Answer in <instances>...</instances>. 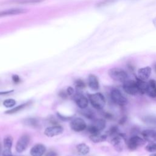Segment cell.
Segmentation results:
<instances>
[{"label": "cell", "mask_w": 156, "mask_h": 156, "mask_svg": "<svg viewBox=\"0 0 156 156\" xmlns=\"http://www.w3.org/2000/svg\"><path fill=\"white\" fill-rule=\"evenodd\" d=\"M104 116L105 117V119H112L113 118V115L108 112H105L104 113Z\"/></svg>", "instance_id": "obj_36"}, {"label": "cell", "mask_w": 156, "mask_h": 156, "mask_svg": "<svg viewBox=\"0 0 156 156\" xmlns=\"http://www.w3.org/2000/svg\"><path fill=\"white\" fill-rule=\"evenodd\" d=\"M24 124L32 127H38L39 126L38 120L34 118H30L25 119Z\"/></svg>", "instance_id": "obj_25"}, {"label": "cell", "mask_w": 156, "mask_h": 156, "mask_svg": "<svg viewBox=\"0 0 156 156\" xmlns=\"http://www.w3.org/2000/svg\"><path fill=\"white\" fill-rule=\"evenodd\" d=\"M119 133V132L118 127L116 126H113L107 132V136H110L111 137H113V136H115L116 135L118 134Z\"/></svg>", "instance_id": "obj_28"}, {"label": "cell", "mask_w": 156, "mask_h": 156, "mask_svg": "<svg viewBox=\"0 0 156 156\" xmlns=\"http://www.w3.org/2000/svg\"><path fill=\"white\" fill-rule=\"evenodd\" d=\"M63 127L60 125H54L46 127L44 130V134L48 137H54L61 135L63 132Z\"/></svg>", "instance_id": "obj_11"}, {"label": "cell", "mask_w": 156, "mask_h": 156, "mask_svg": "<svg viewBox=\"0 0 156 156\" xmlns=\"http://www.w3.org/2000/svg\"><path fill=\"white\" fill-rule=\"evenodd\" d=\"M66 93H67V94H68V96H71V95H73V94H74V88H73V87H68L67 88H66Z\"/></svg>", "instance_id": "obj_35"}, {"label": "cell", "mask_w": 156, "mask_h": 156, "mask_svg": "<svg viewBox=\"0 0 156 156\" xmlns=\"http://www.w3.org/2000/svg\"><path fill=\"white\" fill-rule=\"evenodd\" d=\"M153 23H154V26L156 27V18H155V19L154 20V21H153Z\"/></svg>", "instance_id": "obj_40"}, {"label": "cell", "mask_w": 156, "mask_h": 156, "mask_svg": "<svg viewBox=\"0 0 156 156\" xmlns=\"http://www.w3.org/2000/svg\"><path fill=\"white\" fill-rule=\"evenodd\" d=\"M76 152L79 155L84 156L89 153L90 151V147L85 143H82L78 144L76 147Z\"/></svg>", "instance_id": "obj_20"}, {"label": "cell", "mask_w": 156, "mask_h": 156, "mask_svg": "<svg viewBox=\"0 0 156 156\" xmlns=\"http://www.w3.org/2000/svg\"><path fill=\"white\" fill-rule=\"evenodd\" d=\"M126 117H124V118H121V119L120 121H119V123H120V124H123V123L126 121Z\"/></svg>", "instance_id": "obj_39"}, {"label": "cell", "mask_w": 156, "mask_h": 156, "mask_svg": "<svg viewBox=\"0 0 156 156\" xmlns=\"http://www.w3.org/2000/svg\"><path fill=\"white\" fill-rule=\"evenodd\" d=\"M49 122L51 123L52 124H53V126L54 125H58V122L54 117H52L49 119Z\"/></svg>", "instance_id": "obj_38"}, {"label": "cell", "mask_w": 156, "mask_h": 156, "mask_svg": "<svg viewBox=\"0 0 156 156\" xmlns=\"http://www.w3.org/2000/svg\"><path fill=\"white\" fill-rule=\"evenodd\" d=\"M88 85L93 91H97L99 88V82L98 77L91 74L88 77Z\"/></svg>", "instance_id": "obj_18"}, {"label": "cell", "mask_w": 156, "mask_h": 156, "mask_svg": "<svg viewBox=\"0 0 156 156\" xmlns=\"http://www.w3.org/2000/svg\"><path fill=\"white\" fill-rule=\"evenodd\" d=\"M13 90H6V91H0V96L2 95H6L8 94H10L12 92H13Z\"/></svg>", "instance_id": "obj_37"}, {"label": "cell", "mask_w": 156, "mask_h": 156, "mask_svg": "<svg viewBox=\"0 0 156 156\" xmlns=\"http://www.w3.org/2000/svg\"><path fill=\"white\" fill-rule=\"evenodd\" d=\"M12 81L13 82V83H18L21 82V79L19 77V76L17 74H13L12 76Z\"/></svg>", "instance_id": "obj_33"}, {"label": "cell", "mask_w": 156, "mask_h": 156, "mask_svg": "<svg viewBox=\"0 0 156 156\" xmlns=\"http://www.w3.org/2000/svg\"><path fill=\"white\" fill-rule=\"evenodd\" d=\"M151 68L149 66H146L140 68L137 72V77L138 79L143 80H147L151 74Z\"/></svg>", "instance_id": "obj_16"}, {"label": "cell", "mask_w": 156, "mask_h": 156, "mask_svg": "<svg viewBox=\"0 0 156 156\" xmlns=\"http://www.w3.org/2000/svg\"><path fill=\"white\" fill-rule=\"evenodd\" d=\"M143 138L145 141L149 143L156 142V130L154 129H146L141 132Z\"/></svg>", "instance_id": "obj_13"}, {"label": "cell", "mask_w": 156, "mask_h": 156, "mask_svg": "<svg viewBox=\"0 0 156 156\" xmlns=\"http://www.w3.org/2000/svg\"><path fill=\"white\" fill-rule=\"evenodd\" d=\"M70 127L73 130L79 132L86 129L87 124L85 121L80 118H74L70 122Z\"/></svg>", "instance_id": "obj_9"}, {"label": "cell", "mask_w": 156, "mask_h": 156, "mask_svg": "<svg viewBox=\"0 0 156 156\" xmlns=\"http://www.w3.org/2000/svg\"><path fill=\"white\" fill-rule=\"evenodd\" d=\"M31 101H28L27 102H25V103H23L22 104H20L14 108H12V109L10 110H8L7 111L5 112V113L6 114H8V115H12V114H14V113H16L20 111H21V110L24 109V108H26V107L29 106V105H30L31 104Z\"/></svg>", "instance_id": "obj_22"}, {"label": "cell", "mask_w": 156, "mask_h": 156, "mask_svg": "<svg viewBox=\"0 0 156 156\" xmlns=\"http://www.w3.org/2000/svg\"><path fill=\"white\" fill-rule=\"evenodd\" d=\"M112 101L119 106H124L127 104V98L117 88H112L110 91Z\"/></svg>", "instance_id": "obj_4"}, {"label": "cell", "mask_w": 156, "mask_h": 156, "mask_svg": "<svg viewBox=\"0 0 156 156\" xmlns=\"http://www.w3.org/2000/svg\"><path fill=\"white\" fill-rule=\"evenodd\" d=\"M108 76L113 80L124 82L128 78V74L127 72L120 68H112L108 71Z\"/></svg>", "instance_id": "obj_2"}, {"label": "cell", "mask_w": 156, "mask_h": 156, "mask_svg": "<svg viewBox=\"0 0 156 156\" xmlns=\"http://www.w3.org/2000/svg\"><path fill=\"white\" fill-rule=\"evenodd\" d=\"M145 149L149 152H156V142L149 143L145 147Z\"/></svg>", "instance_id": "obj_30"}, {"label": "cell", "mask_w": 156, "mask_h": 156, "mask_svg": "<svg viewBox=\"0 0 156 156\" xmlns=\"http://www.w3.org/2000/svg\"><path fill=\"white\" fill-rule=\"evenodd\" d=\"M45 156H58V154L55 151L50 150L45 154Z\"/></svg>", "instance_id": "obj_34"}, {"label": "cell", "mask_w": 156, "mask_h": 156, "mask_svg": "<svg viewBox=\"0 0 156 156\" xmlns=\"http://www.w3.org/2000/svg\"><path fill=\"white\" fill-rule=\"evenodd\" d=\"M122 88L127 94L130 95L135 96L140 93L136 80L127 79L123 82Z\"/></svg>", "instance_id": "obj_5"}, {"label": "cell", "mask_w": 156, "mask_h": 156, "mask_svg": "<svg viewBox=\"0 0 156 156\" xmlns=\"http://www.w3.org/2000/svg\"><path fill=\"white\" fill-rule=\"evenodd\" d=\"M44 0H17L16 3L20 4H37L43 1Z\"/></svg>", "instance_id": "obj_29"}, {"label": "cell", "mask_w": 156, "mask_h": 156, "mask_svg": "<svg viewBox=\"0 0 156 156\" xmlns=\"http://www.w3.org/2000/svg\"><path fill=\"white\" fill-rule=\"evenodd\" d=\"M149 156H156V152H155V153L151 154H150Z\"/></svg>", "instance_id": "obj_41"}, {"label": "cell", "mask_w": 156, "mask_h": 156, "mask_svg": "<svg viewBox=\"0 0 156 156\" xmlns=\"http://www.w3.org/2000/svg\"><path fill=\"white\" fill-rule=\"evenodd\" d=\"M57 116L61 121H69V120H71L73 118V116H65V115L60 114L58 112H57Z\"/></svg>", "instance_id": "obj_31"}, {"label": "cell", "mask_w": 156, "mask_h": 156, "mask_svg": "<svg viewBox=\"0 0 156 156\" xmlns=\"http://www.w3.org/2000/svg\"><path fill=\"white\" fill-rule=\"evenodd\" d=\"M2 104L6 108H12L16 104V101L12 98L7 99L3 101Z\"/></svg>", "instance_id": "obj_27"}, {"label": "cell", "mask_w": 156, "mask_h": 156, "mask_svg": "<svg viewBox=\"0 0 156 156\" xmlns=\"http://www.w3.org/2000/svg\"><path fill=\"white\" fill-rule=\"evenodd\" d=\"M26 12V9H20V8H13V9H6V10L0 11V17L19 15L21 13H24Z\"/></svg>", "instance_id": "obj_15"}, {"label": "cell", "mask_w": 156, "mask_h": 156, "mask_svg": "<svg viewBox=\"0 0 156 156\" xmlns=\"http://www.w3.org/2000/svg\"><path fill=\"white\" fill-rule=\"evenodd\" d=\"M123 140L127 142L126 135L124 133H119L115 136L112 137L110 142H111V144L115 147L116 151L118 152H121L122 151V149H123V144H122Z\"/></svg>", "instance_id": "obj_8"}, {"label": "cell", "mask_w": 156, "mask_h": 156, "mask_svg": "<svg viewBox=\"0 0 156 156\" xmlns=\"http://www.w3.org/2000/svg\"><path fill=\"white\" fill-rule=\"evenodd\" d=\"M136 82L140 90V94H146L147 82H146L145 80H143L138 79V77H136Z\"/></svg>", "instance_id": "obj_24"}, {"label": "cell", "mask_w": 156, "mask_h": 156, "mask_svg": "<svg viewBox=\"0 0 156 156\" xmlns=\"http://www.w3.org/2000/svg\"><path fill=\"white\" fill-rule=\"evenodd\" d=\"M145 140L138 135H133L126 142L128 149L130 151H135L138 147L144 144Z\"/></svg>", "instance_id": "obj_7"}, {"label": "cell", "mask_w": 156, "mask_h": 156, "mask_svg": "<svg viewBox=\"0 0 156 156\" xmlns=\"http://www.w3.org/2000/svg\"><path fill=\"white\" fill-rule=\"evenodd\" d=\"M89 138L92 142L94 143H98L105 141L107 138V134H101V133H99L96 134L90 135Z\"/></svg>", "instance_id": "obj_21"}, {"label": "cell", "mask_w": 156, "mask_h": 156, "mask_svg": "<svg viewBox=\"0 0 156 156\" xmlns=\"http://www.w3.org/2000/svg\"><path fill=\"white\" fill-rule=\"evenodd\" d=\"M74 101L75 102L77 106L80 109H83L87 108L88 105V98L81 92H77L74 94L73 98Z\"/></svg>", "instance_id": "obj_10"}, {"label": "cell", "mask_w": 156, "mask_h": 156, "mask_svg": "<svg viewBox=\"0 0 156 156\" xmlns=\"http://www.w3.org/2000/svg\"><path fill=\"white\" fill-rule=\"evenodd\" d=\"M141 121L146 126L152 127L156 128V116L153 115H146L141 118Z\"/></svg>", "instance_id": "obj_19"}, {"label": "cell", "mask_w": 156, "mask_h": 156, "mask_svg": "<svg viewBox=\"0 0 156 156\" xmlns=\"http://www.w3.org/2000/svg\"><path fill=\"white\" fill-rule=\"evenodd\" d=\"M105 126L106 122L104 119H95L93 123L88 127L87 130L90 135L99 133L105 129Z\"/></svg>", "instance_id": "obj_3"}, {"label": "cell", "mask_w": 156, "mask_h": 156, "mask_svg": "<svg viewBox=\"0 0 156 156\" xmlns=\"http://www.w3.org/2000/svg\"><path fill=\"white\" fill-rule=\"evenodd\" d=\"M46 152V147L41 143L35 144L30 150L32 156H43Z\"/></svg>", "instance_id": "obj_14"}, {"label": "cell", "mask_w": 156, "mask_h": 156, "mask_svg": "<svg viewBox=\"0 0 156 156\" xmlns=\"http://www.w3.org/2000/svg\"><path fill=\"white\" fill-rule=\"evenodd\" d=\"M155 71H156V65H155Z\"/></svg>", "instance_id": "obj_42"}, {"label": "cell", "mask_w": 156, "mask_h": 156, "mask_svg": "<svg viewBox=\"0 0 156 156\" xmlns=\"http://www.w3.org/2000/svg\"><path fill=\"white\" fill-rule=\"evenodd\" d=\"M13 144V138L10 136H6L3 140L4 149L2 156H12V147Z\"/></svg>", "instance_id": "obj_12"}, {"label": "cell", "mask_w": 156, "mask_h": 156, "mask_svg": "<svg viewBox=\"0 0 156 156\" xmlns=\"http://www.w3.org/2000/svg\"><path fill=\"white\" fill-rule=\"evenodd\" d=\"M80 113L88 119L93 121L96 119L94 112L90 108H85L83 109H80Z\"/></svg>", "instance_id": "obj_23"}, {"label": "cell", "mask_w": 156, "mask_h": 156, "mask_svg": "<svg viewBox=\"0 0 156 156\" xmlns=\"http://www.w3.org/2000/svg\"><path fill=\"white\" fill-rule=\"evenodd\" d=\"M88 100L92 107L96 110L102 109L106 104L105 98L101 93L88 94Z\"/></svg>", "instance_id": "obj_1"}, {"label": "cell", "mask_w": 156, "mask_h": 156, "mask_svg": "<svg viewBox=\"0 0 156 156\" xmlns=\"http://www.w3.org/2000/svg\"><path fill=\"white\" fill-rule=\"evenodd\" d=\"M30 136L27 134H24L21 135L17 141L15 146L16 151L18 153L23 152L27 147L30 142Z\"/></svg>", "instance_id": "obj_6"}, {"label": "cell", "mask_w": 156, "mask_h": 156, "mask_svg": "<svg viewBox=\"0 0 156 156\" xmlns=\"http://www.w3.org/2000/svg\"><path fill=\"white\" fill-rule=\"evenodd\" d=\"M58 95V96H59L60 98H62V99H67V98H68V94H67V93H66V90H60V91H59Z\"/></svg>", "instance_id": "obj_32"}, {"label": "cell", "mask_w": 156, "mask_h": 156, "mask_svg": "<svg viewBox=\"0 0 156 156\" xmlns=\"http://www.w3.org/2000/svg\"><path fill=\"white\" fill-rule=\"evenodd\" d=\"M74 85L75 88L77 90H82L86 87V83L85 82V81L83 80H82L81 79H76L74 82Z\"/></svg>", "instance_id": "obj_26"}, {"label": "cell", "mask_w": 156, "mask_h": 156, "mask_svg": "<svg viewBox=\"0 0 156 156\" xmlns=\"http://www.w3.org/2000/svg\"><path fill=\"white\" fill-rule=\"evenodd\" d=\"M146 94L152 98H156V80L151 79L147 82Z\"/></svg>", "instance_id": "obj_17"}]
</instances>
